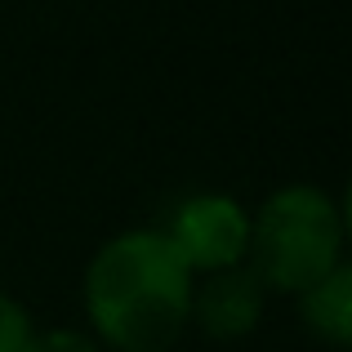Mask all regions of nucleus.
I'll return each mask as SVG.
<instances>
[{
    "label": "nucleus",
    "mask_w": 352,
    "mask_h": 352,
    "mask_svg": "<svg viewBox=\"0 0 352 352\" xmlns=\"http://www.w3.org/2000/svg\"><path fill=\"white\" fill-rule=\"evenodd\" d=\"M27 352H98V348L80 330H50V335H32V348Z\"/></svg>",
    "instance_id": "0eeeda50"
},
{
    "label": "nucleus",
    "mask_w": 352,
    "mask_h": 352,
    "mask_svg": "<svg viewBox=\"0 0 352 352\" xmlns=\"http://www.w3.org/2000/svg\"><path fill=\"white\" fill-rule=\"evenodd\" d=\"M165 236L192 272H223V267H236L245 258L250 219L228 197H192L174 210Z\"/></svg>",
    "instance_id": "7ed1b4c3"
},
{
    "label": "nucleus",
    "mask_w": 352,
    "mask_h": 352,
    "mask_svg": "<svg viewBox=\"0 0 352 352\" xmlns=\"http://www.w3.org/2000/svg\"><path fill=\"white\" fill-rule=\"evenodd\" d=\"M188 317L201 321V330L214 339H241L258 326L263 317V281L250 267H223L210 272V281L192 285V312Z\"/></svg>",
    "instance_id": "20e7f679"
},
{
    "label": "nucleus",
    "mask_w": 352,
    "mask_h": 352,
    "mask_svg": "<svg viewBox=\"0 0 352 352\" xmlns=\"http://www.w3.org/2000/svg\"><path fill=\"white\" fill-rule=\"evenodd\" d=\"M94 330L120 352H165L192 312V267L165 232H125L85 276Z\"/></svg>",
    "instance_id": "f257e3e1"
},
{
    "label": "nucleus",
    "mask_w": 352,
    "mask_h": 352,
    "mask_svg": "<svg viewBox=\"0 0 352 352\" xmlns=\"http://www.w3.org/2000/svg\"><path fill=\"white\" fill-rule=\"evenodd\" d=\"M339 250H344V214L317 188L276 192L250 223V254H254L250 272L263 281V290L272 285L303 294L339 267Z\"/></svg>",
    "instance_id": "f03ea898"
},
{
    "label": "nucleus",
    "mask_w": 352,
    "mask_h": 352,
    "mask_svg": "<svg viewBox=\"0 0 352 352\" xmlns=\"http://www.w3.org/2000/svg\"><path fill=\"white\" fill-rule=\"evenodd\" d=\"M32 317L9 294H0V352H27L32 348Z\"/></svg>",
    "instance_id": "423d86ee"
},
{
    "label": "nucleus",
    "mask_w": 352,
    "mask_h": 352,
    "mask_svg": "<svg viewBox=\"0 0 352 352\" xmlns=\"http://www.w3.org/2000/svg\"><path fill=\"white\" fill-rule=\"evenodd\" d=\"M299 299H303V321H308L312 335H321L335 348H344L352 339V272L344 263L335 272H326L317 285H308Z\"/></svg>",
    "instance_id": "39448f33"
}]
</instances>
